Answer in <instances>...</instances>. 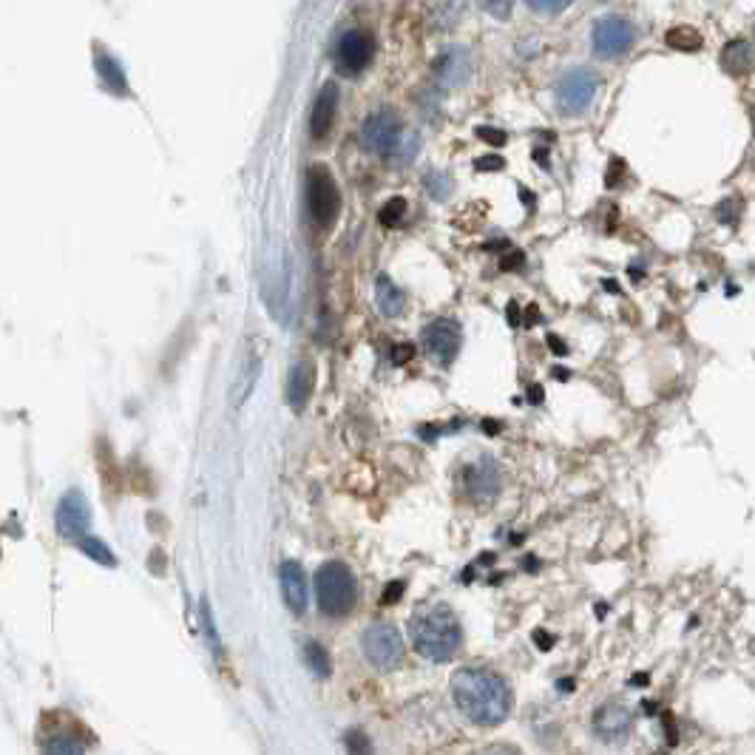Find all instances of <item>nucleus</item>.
<instances>
[{
  "label": "nucleus",
  "mask_w": 755,
  "mask_h": 755,
  "mask_svg": "<svg viewBox=\"0 0 755 755\" xmlns=\"http://www.w3.org/2000/svg\"><path fill=\"white\" fill-rule=\"evenodd\" d=\"M452 696L457 710L477 727H497L509 719L511 687L489 668H460L452 676Z\"/></svg>",
  "instance_id": "1"
},
{
  "label": "nucleus",
  "mask_w": 755,
  "mask_h": 755,
  "mask_svg": "<svg viewBox=\"0 0 755 755\" xmlns=\"http://www.w3.org/2000/svg\"><path fill=\"white\" fill-rule=\"evenodd\" d=\"M412 645L429 662H452L463 645V628L449 605H432L412 616Z\"/></svg>",
  "instance_id": "2"
},
{
  "label": "nucleus",
  "mask_w": 755,
  "mask_h": 755,
  "mask_svg": "<svg viewBox=\"0 0 755 755\" xmlns=\"http://www.w3.org/2000/svg\"><path fill=\"white\" fill-rule=\"evenodd\" d=\"M316 602L327 616H347L358 602V582L344 562H324L316 571Z\"/></svg>",
  "instance_id": "3"
},
{
  "label": "nucleus",
  "mask_w": 755,
  "mask_h": 755,
  "mask_svg": "<svg viewBox=\"0 0 755 755\" xmlns=\"http://www.w3.org/2000/svg\"><path fill=\"white\" fill-rule=\"evenodd\" d=\"M361 648L375 670L389 673V670H398L404 665L406 642L392 622H372L367 631L361 633Z\"/></svg>",
  "instance_id": "4"
},
{
  "label": "nucleus",
  "mask_w": 755,
  "mask_h": 755,
  "mask_svg": "<svg viewBox=\"0 0 755 755\" xmlns=\"http://www.w3.org/2000/svg\"><path fill=\"white\" fill-rule=\"evenodd\" d=\"M307 208H310V216L318 228H330L341 211L338 185H335L330 168H324V165L310 168V174H307Z\"/></svg>",
  "instance_id": "5"
},
{
  "label": "nucleus",
  "mask_w": 755,
  "mask_h": 755,
  "mask_svg": "<svg viewBox=\"0 0 755 755\" xmlns=\"http://www.w3.org/2000/svg\"><path fill=\"white\" fill-rule=\"evenodd\" d=\"M633 40H636V29L628 18L622 15H605L594 23V32H591V46H594V54L602 57V60H616V57H625V54L633 49Z\"/></svg>",
  "instance_id": "6"
},
{
  "label": "nucleus",
  "mask_w": 755,
  "mask_h": 755,
  "mask_svg": "<svg viewBox=\"0 0 755 755\" xmlns=\"http://www.w3.org/2000/svg\"><path fill=\"white\" fill-rule=\"evenodd\" d=\"M54 526H57V534L63 540H71V543H83L91 528V509H88L86 494L80 489H69V492L60 497L57 503V511H54Z\"/></svg>",
  "instance_id": "7"
},
{
  "label": "nucleus",
  "mask_w": 755,
  "mask_h": 755,
  "mask_svg": "<svg viewBox=\"0 0 755 755\" xmlns=\"http://www.w3.org/2000/svg\"><path fill=\"white\" fill-rule=\"evenodd\" d=\"M599 91V77L591 69L565 71L557 83V106L562 114H582L594 103Z\"/></svg>",
  "instance_id": "8"
},
{
  "label": "nucleus",
  "mask_w": 755,
  "mask_h": 755,
  "mask_svg": "<svg viewBox=\"0 0 755 755\" xmlns=\"http://www.w3.org/2000/svg\"><path fill=\"white\" fill-rule=\"evenodd\" d=\"M361 145L375 157H389L401 145V123L392 111H375L361 125Z\"/></svg>",
  "instance_id": "9"
},
{
  "label": "nucleus",
  "mask_w": 755,
  "mask_h": 755,
  "mask_svg": "<svg viewBox=\"0 0 755 755\" xmlns=\"http://www.w3.org/2000/svg\"><path fill=\"white\" fill-rule=\"evenodd\" d=\"M375 57V37L367 29H350L338 37L335 46V66L341 74H361Z\"/></svg>",
  "instance_id": "10"
},
{
  "label": "nucleus",
  "mask_w": 755,
  "mask_h": 755,
  "mask_svg": "<svg viewBox=\"0 0 755 755\" xmlns=\"http://www.w3.org/2000/svg\"><path fill=\"white\" fill-rule=\"evenodd\" d=\"M460 483H463L466 492L472 494V500L492 503L494 497L500 494V486H503V472H500V466L494 463L492 457H480V460L469 463L463 469Z\"/></svg>",
  "instance_id": "11"
},
{
  "label": "nucleus",
  "mask_w": 755,
  "mask_h": 755,
  "mask_svg": "<svg viewBox=\"0 0 755 755\" xmlns=\"http://www.w3.org/2000/svg\"><path fill=\"white\" fill-rule=\"evenodd\" d=\"M591 730L605 744H625L633 733V713L625 704H602L591 719Z\"/></svg>",
  "instance_id": "12"
},
{
  "label": "nucleus",
  "mask_w": 755,
  "mask_h": 755,
  "mask_svg": "<svg viewBox=\"0 0 755 755\" xmlns=\"http://www.w3.org/2000/svg\"><path fill=\"white\" fill-rule=\"evenodd\" d=\"M460 324L452 321V318H438V321H432L426 330H423V347L426 352L443 364V367H449L452 361H455L457 350H460Z\"/></svg>",
  "instance_id": "13"
},
{
  "label": "nucleus",
  "mask_w": 755,
  "mask_h": 755,
  "mask_svg": "<svg viewBox=\"0 0 755 755\" xmlns=\"http://www.w3.org/2000/svg\"><path fill=\"white\" fill-rule=\"evenodd\" d=\"M281 580V597H284V605L293 611L296 616L307 614L310 608V585H307V574L301 568V562L287 560L281 565L279 571Z\"/></svg>",
  "instance_id": "14"
},
{
  "label": "nucleus",
  "mask_w": 755,
  "mask_h": 755,
  "mask_svg": "<svg viewBox=\"0 0 755 755\" xmlns=\"http://www.w3.org/2000/svg\"><path fill=\"white\" fill-rule=\"evenodd\" d=\"M313 389H316V367L301 358L290 367V378H287V404L293 406L296 412H301L304 406L310 404L313 398Z\"/></svg>",
  "instance_id": "15"
},
{
  "label": "nucleus",
  "mask_w": 755,
  "mask_h": 755,
  "mask_svg": "<svg viewBox=\"0 0 755 755\" xmlns=\"http://www.w3.org/2000/svg\"><path fill=\"white\" fill-rule=\"evenodd\" d=\"M335 114H338V86L327 83L318 91L316 106H313V117H310V134L313 140H324L335 125Z\"/></svg>",
  "instance_id": "16"
},
{
  "label": "nucleus",
  "mask_w": 755,
  "mask_h": 755,
  "mask_svg": "<svg viewBox=\"0 0 755 755\" xmlns=\"http://www.w3.org/2000/svg\"><path fill=\"white\" fill-rule=\"evenodd\" d=\"M259 375H262V355L256 350H250L245 355V361H242V367H239L236 381H233V395H230L233 409H239L253 395V387H256Z\"/></svg>",
  "instance_id": "17"
},
{
  "label": "nucleus",
  "mask_w": 755,
  "mask_h": 755,
  "mask_svg": "<svg viewBox=\"0 0 755 755\" xmlns=\"http://www.w3.org/2000/svg\"><path fill=\"white\" fill-rule=\"evenodd\" d=\"M719 63L724 74L730 77H744L755 69V52L747 40H730L719 54Z\"/></svg>",
  "instance_id": "18"
},
{
  "label": "nucleus",
  "mask_w": 755,
  "mask_h": 755,
  "mask_svg": "<svg viewBox=\"0 0 755 755\" xmlns=\"http://www.w3.org/2000/svg\"><path fill=\"white\" fill-rule=\"evenodd\" d=\"M375 304L387 318H398L404 313L406 299L404 293L392 284V279L384 276V279H378V287H375Z\"/></svg>",
  "instance_id": "19"
},
{
  "label": "nucleus",
  "mask_w": 755,
  "mask_h": 755,
  "mask_svg": "<svg viewBox=\"0 0 755 755\" xmlns=\"http://www.w3.org/2000/svg\"><path fill=\"white\" fill-rule=\"evenodd\" d=\"M304 665L310 668V673L316 676V679H327L330 673H333V662H330V656H327V650L321 642L316 639H304Z\"/></svg>",
  "instance_id": "20"
},
{
  "label": "nucleus",
  "mask_w": 755,
  "mask_h": 755,
  "mask_svg": "<svg viewBox=\"0 0 755 755\" xmlns=\"http://www.w3.org/2000/svg\"><path fill=\"white\" fill-rule=\"evenodd\" d=\"M97 71H100V77H103L108 91H114V94H128V80H125L120 63H117L111 54L97 52Z\"/></svg>",
  "instance_id": "21"
},
{
  "label": "nucleus",
  "mask_w": 755,
  "mask_h": 755,
  "mask_svg": "<svg viewBox=\"0 0 755 755\" xmlns=\"http://www.w3.org/2000/svg\"><path fill=\"white\" fill-rule=\"evenodd\" d=\"M43 755H86V744L74 733L60 730V733H52L43 741Z\"/></svg>",
  "instance_id": "22"
},
{
  "label": "nucleus",
  "mask_w": 755,
  "mask_h": 755,
  "mask_svg": "<svg viewBox=\"0 0 755 755\" xmlns=\"http://www.w3.org/2000/svg\"><path fill=\"white\" fill-rule=\"evenodd\" d=\"M665 40H668L670 49H676V52H699L704 43L699 29H693V26H673Z\"/></svg>",
  "instance_id": "23"
},
{
  "label": "nucleus",
  "mask_w": 755,
  "mask_h": 755,
  "mask_svg": "<svg viewBox=\"0 0 755 755\" xmlns=\"http://www.w3.org/2000/svg\"><path fill=\"white\" fill-rule=\"evenodd\" d=\"M202 631H205V639H208V648L216 659H222V639H219V631H216V622H213L211 614V602L208 599H202Z\"/></svg>",
  "instance_id": "24"
},
{
  "label": "nucleus",
  "mask_w": 755,
  "mask_h": 755,
  "mask_svg": "<svg viewBox=\"0 0 755 755\" xmlns=\"http://www.w3.org/2000/svg\"><path fill=\"white\" fill-rule=\"evenodd\" d=\"M404 216H406V199H401V196L389 199L387 205L381 208V213H378V219H381V225H384V228H398V225L404 222Z\"/></svg>",
  "instance_id": "25"
},
{
  "label": "nucleus",
  "mask_w": 755,
  "mask_h": 755,
  "mask_svg": "<svg viewBox=\"0 0 755 755\" xmlns=\"http://www.w3.org/2000/svg\"><path fill=\"white\" fill-rule=\"evenodd\" d=\"M77 545L83 548V554H88L91 560L103 562V565H117V560H114V554L106 548V543H100V540H94V537H86L83 543Z\"/></svg>",
  "instance_id": "26"
},
{
  "label": "nucleus",
  "mask_w": 755,
  "mask_h": 755,
  "mask_svg": "<svg viewBox=\"0 0 755 755\" xmlns=\"http://www.w3.org/2000/svg\"><path fill=\"white\" fill-rule=\"evenodd\" d=\"M571 3H574V0H526L528 9H534V12H540V15H560Z\"/></svg>",
  "instance_id": "27"
},
{
  "label": "nucleus",
  "mask_w": 755,
  "mask_h": 755,
  "mask_svg": "<svg viewBox=\"0 0 755 755\" xmlns=\"http://www.w3.org/2000/svg\"><path fill=\"white\" fill-rule=\"evenodd\" d=\"M477 3L497 20H509L511 9H514V0H477Z\"/></svg>",
  "instance_id": "28"
},
{
  "label": "nucleus",
  "mask_w": 755,
  "mask_h": 755,
  "mask_svg": "<svg viewBox=\"0 0 755 755\" xmlns=\"http://www.w3.org/2000/svg\"><path fill=\"white\" fill-rule=\"evenodd\" d=\"M347 750H350V755H372V744H369L367 733L352 730L347 736Z\"/></svg>",
  "instance_id": "29"
},
{
  "label": "nucleus",
  "mask_w": 755,
  "mask_h": 755,
  "mask_svg": "<svg viewBox=\"0 0 755 755\" xmlns=\"http://www.w3.org/2000/svg\"><path fill=\"white\" fill-rule=\"evenodd\" d=\"M477 134H480L486 142H497V145H503V142H506V134H503V131H497V128H480Z\"/></svg>",
  "instance_id": "30"
},
{
  "label": "nucleus",
  "mask_w": 755,
  "mask_h": 755,
  "mask_svg": "<svg viewBox=\"0 0 755 755\" xmlns=\"http://www.w3.org/2000/svg\"><path fill=\"white\" fill-rule=\"evenodd\" d=\"M480 755H523L517 747H511V744H497V747H489V750H483Z\"/></svg>",
  "instance_id": "31"
},
{
  "label": "nucleus",
  "mask_w": 755,
  "mask_h": 755,
  "mask_svg": "<svg viewBox=\"0 0 755 755\" xmlns=\"http://www.w3.org/2000/svg\"><path fill=\"white\" fill-rule=\"evenodd\" d=\"M409 358H412V347H409V344H406V347L401 344V347L395 350V364H404V361H409Z\"/></svg>",
  "instance_id": "32"
},
{
  "label": "nucleus",
  "mask_w": 755,
  "mask_h": 755,
  "mask_svg": "<svg viewBox=\"0 0 755 755\" xmlns=\"http://www.w3.org/2000/svg\"><path fill=\"white\" fill-rule=\"evenodd\" d=\"M477 168H480V171H486V168H503V159L494 157V159H486V162H477Z\"/></svg>",
  "instance_id": "33"
},
{
  "label": "nucleus",
  "mask_w": 755,
  "mask_h": 755,
  "mask_svg": "<svg viewBox=\"0 0 755 755\" xmlns=\"http://www.w3.org/2000/svg\"><path fill=\"white\" fill-rule=\"evenodd\" d=\"M551 347H554V352H560V355L565 352V347H562L560 341H557V335H551Z\"/></svg>",
  "instance_id": "34"
},
{
  "label": "nucleus",
  "mask_w": 755,
  "mask_h": 755,
  "mask_svg": "<svg viewBox=\"0 0 755 755\" xmlns=\"http://www.w3.org/2000/svg\"><path fill=\"white\" fill-rule=\"evenodd\" d=\"M599 3H605V0H599Z\"/></svg>",
  "instance_id": "35"
},
{
  "label": "nucleus",
  "mask_w": 755,
  "mask_h": 755,
  "mask_svg": "<svg viewBox=\"0 0 755 755\" xmlns=\"http://www.w3.org/2000/svg\"><path fill=\"white\" fill-rule=\"evenodd\" d=\"M753 35H755V29H753Z\"/></svg>",
  "instance_id": "36"
}]
</instances>
